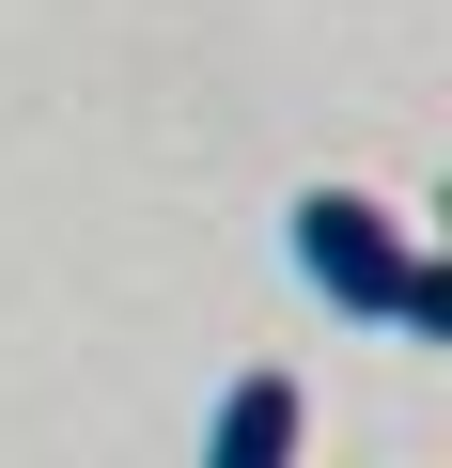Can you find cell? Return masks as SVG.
Listing matches in <instances>:
<instances>
[{
    "label": "cell",
    "mask_w": 452,
    "mask_h": 468,
    "mask_svg": "<svg viewBox=\"0 0 452 468\" xmlns=\"http://www.w3.org/2000/svg\"><path fill=\"white\" fill-rule=\"evenodd\" d=\"M297 282H312L328 313H359V328H405V344L452 328V266L421 250L374 187H312V203H297Z\"/></svg>",
    "instance_id": "obj_1"
},
{
    "label": "cell",
    "mask_w": 452,
    "mask_h": 468,
    "mask_svg": "<svg viewBox=\"0 0 452 468\" xmlns=\"http://www.w3.org/2000/svg\"><path fill=\"white\" fill-rule=\"evenodd\" d=\"M312 452V406H297V375H235L203 406V468H297Z\"/></svg>",
    "instance_id": "obj_2"
}]
</instances>
